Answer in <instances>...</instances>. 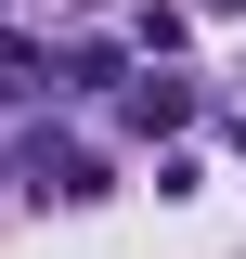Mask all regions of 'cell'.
I'll list each match as a JSON object with an SVG mask.
<instances>
[{
  "label": "cell",
  "instance_id": "obj_1",
  "mask_svg": "<svg viewBox=\"0 0 246 259\" xmlns=\"http://www.w3.org/2000/svg\"><path fill=\"white\" fill-rule=\"evenodd\" d=\"M182 117H194V78L143 65V91H130V130H182Z\"/></svg>",
  "mask_w": 246,
  "mask_h": 259
},
{
  "label": "cell",
  "instance_id": "obj_2",
  "mask_svg": "<svg viewBox=\"0 0 246 259\" xmlns=\"http://www.w3.org/2000/svg\"><path fill=\"white\" fill-rule=\"evenodd\" d=\"M39 194H65V207H91V194H104V168H91V156H39Z\"/></svg>",
  "mask_w": 246,
  "mask_h": 259
},
{
  "label": "cell",
  "instance_id": "obj_3",
  "mask_svg": "<svg viewBox=\"0 0 246 259\" xmlns=\"http://www.w3.org/2000/svg\"><path fill=\"white\" fill-rule=\"evenodd\" d=\"M208 13H246V0H208Z\"/></svg>",
  "mask_w": 246,
  "mask_h": 259
}]
</instances>
